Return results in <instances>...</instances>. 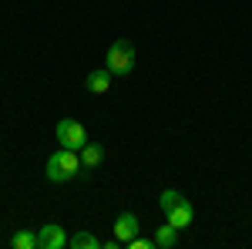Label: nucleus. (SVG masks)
I'll use <instances>...</instances> for the list:
<instances>
[{
  "label": "nucleus",
  "mask_w": 252,
  "mask_h": 249,
  "mask_svg": "<svg viewBox=\"0 0 252 249\" xmlns=\"http://www.w3.org/2000/svg\"><path fill=\"white\" fill-rule=\"evenodd\" d=\"M58 142H61V148H71V152H81L91 138H88V128L81 125L78 118H61L58 121Z\"/></svg>",
  "instance_id": "3"
},
{
  "label": "nucleus",
  "mask_w": 252,
  "mask_h": 249,
  "mask_svg": "<svg viewBox=\"0 0 252 249\" xmlns=\"http://www.w3.org/2000/svg\"><path fill=\"white\" fill-rule=\"evenodd\" d=\"M10 246L14 249H37V232L34 229H17L10 236Z\"/></svg>",
  "instance_id": "10"
},
{
  "label": "nucleus",
  "mask_w": 252,
  "mask_h": 249,
  "mask_svg": "<svg viewBox=\"0 0 252 249\" xmlns=\"http://www.w3.org/2000/svg\"><path fill=\"white\" fill-rule=\"evenodd\" d=\"M175 243H178V229H175L172 222L158 226V232H155V249H172Z\"/></svg>",
  "instance_id": "9"
},
{
  "label": "nucleus",
  "mask_w": 252,
  "mask_h": 249,
  "mask_svg": "<svg viewBox=\"0 0 252 249\" xmlns=\"http://www.w3.org/2000/svg\"><path fill=\"white\" fill-rule=\"evenodd\" d=\"M67 246H74V249H97V246H101V239H97L94 232H74Z\"/></svg>",
  "instance_id": "11"
},
{
  "label": "nucleus",
  "mask_w": 252,
  "mask_h": 249,
  "mask_svg": "<svg viewBox=\"0 0 252 249\" xmlns=\"http://www.w3.org/2000/svg\"><path fill=\"white\" fill-rule=\"evenodd\" d=\"M101 162H104V145L88 142V145L81 148V165H84V172H94V169H101Z\"/></svg>",
  "instance_id": "8"
},
{
  "label": "nucleus",
  "mask_w": 252,
  "mask_h": 249,
  "mask_svg": "<svg viewBox=\"0 0 252 249\" xmlns=\"http://www.w3.org/2000/svg\"><path fill=\"white\" fill-rule=\"evenodd\" d=\"M67 243H71V236L58 222H47V226L37 229V249H64Z\"/></svg>",
  "instance_id": "4"
},
{
  "label": "nucleus",
  "mask_w": 252,
  "mask_h": 249,
  "mask_svg": "<svg viewBox=\"0 0 252 249\" xmlns=\"http://www.w3.org/2000/svg\"><path fill=\"white\" fill-rule=\"evenodd\" d=\"M182 199H185L182 192H175V189H165L161 195H158V206H161V212H168V209L175 206V202H182Z\"/></svg>",
  "instance_id": "12"
},
{
  "label": "nucleus",
  "mask_w": 252,
  "mask_h": 249,
  "mask_svg": "<svg viewBox=\"0 0 252 249\" xmlns=\"http://www.w3.org/2000/svg\"><path fill=\"white\" fill-rule=\"evenodd\" d=\"M104 68L118 77L131 74V71H135V44L128 37H118L115 44L108 47V54H104Z\"/></svg>",
  "instance_id": "2"
},
{
  "label": "nucleus",
  "mask_w": 252,
  "mask_h": 249,
  "mask_svg": "<svg viewBox=\"0 0 252 249\" xmlns=\"http://www.w3.org/2000/svg\"><path fill=\"white\" fill-rule=\"evenodd\" d=\"M111 71H108V68H94V71H91V74L84 77V88H88V91H91V95H108V91H111Z\"/></svg>",
  "instance_id": "7"
},
{
  "label": "nucleus",
  "mask_w": 252,
  "mask_h": 249,
  "mask_svg": "<svg viewBox=\"0 0 252 249\" xmlns=\"http://www.w3.org/2000/svg\"><path fill=\"white\" fill-rule=\"evenodd\" d=\"M44 172L51 182H74L81 172H84V165H81V152H71V148H58V152L47 158V165H44Z\"/></svg>",
  "instance_id": "1"
},
{
  "label": "nucleus",
  "mask_w": 252,
  "mask_h": 249,
  "mask_svg": "<svg viewBox=\"0 0 252 249\" xmlns=\"http://www.w3.org/2000/svg\"><path fill=\"white\" fill-rule=\"evenodd\" d=\"M138 229H141V222H138L135 212H121V215L115 219V236L125 243V246H128V239H135V236H138Z\"/></svg>",
  "instance_id": "6"
},
{
  "label": "nucleus",
  "mask_w": 252,
  "mask_h": 249,
  "mask_svg": "<svg viewBox=\"0 0 252 249\" xmlns=\"http://www.w3.org/2000/svg\"><path fill=\"white\" fill-rule=\"evenodd\" d=\"M128 249H155V239H148V236H135V239H128Z\"/></svg>",
  "instance_id": "13"
},
{
  "label": "nucleus",
  "mask_w": 252,
  "mask_h": 249,
  "mask_svg": "<svg viewBox=\"0 0 252 249\" xmlns=\"http://www.w3.org/2000/svg\"><path fill=\"white\" fill-rule=\"evenodd\" d=\"M165 222H172V226H175L178 232H182V229H189V226L195 222V206L189 202V199H182V202H175L172 209L165 212Z\"/></svg>",
  "instance_id": "5"
}]
</instances>
